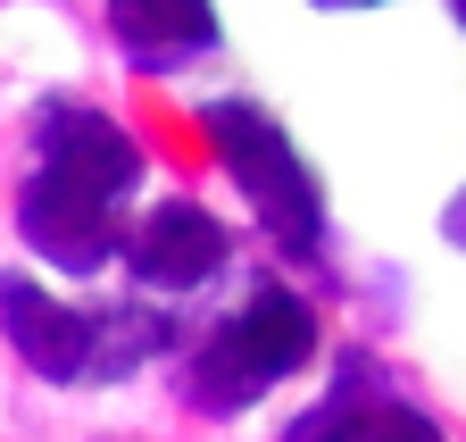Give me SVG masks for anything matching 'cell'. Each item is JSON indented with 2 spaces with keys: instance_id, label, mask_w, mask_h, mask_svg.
<instances>
[{
  "instance_id": "cell-8",
  "label": "cell",
  "mask_w": 466,
  "mask_h": 442,
  "mask_svg": "<svg viewBox=\"0 0 466 442\" xmlns=\"http://www.w3.org/2000/svg\"><path fill=\"white\" fill-rule=\"evenodd\" d=\"M184 317H175L158 293H116V301H92V393L100 384H134L167 359H184Z\"/></svg>"
},
{
  "instance_id": "cell-6",
  "label": "cell",
  "mask_w": 466,
  "mask_h": 442,
  "mask_svg": "<svg viewBox=\"0 0 466 442\" xmlns=\"http://www.w3.org/2000/svg\"><path fill=\"white\" fill-rule=\"evenodd\" d=\"M0 334L42 384L92 393V301H58V293H42L34 267H9L0 275Z\"/></svg>"
},
{
  "instance_id": "cell-13",
  "label": "cell",
  "mask_w": 466,
  "mask_h": 442,
  "mask_svg": "<svg viewBox=\"0 0 466 442\" xmlns=\"http://www.w3.org/2000/svg\"><path fill=\"white\" fill-rule=\"evenodd\" d=\"M441 9H450V26H458V34H466V0H441Z\"/></svg>"
},
{
  "instance_id": "cell-5",
  "label": "cell",
  "mask_w": 466,
  "mask_h": 442,
  "mask_svg": "<svg viewBox=\"0 0 466 442\" xmlns=\"http://www.w3.org/2000/svg\"><path fill=\"white\" fill-rule=\"evenodd\" d=\"M25 150H34V168L67 176V184H84V192H100L116 209H134V192L150 176L142 142L116 126L100 100H84V92H42L34 118H25Z\"/></svg>"
},
{
  "instance_id": "cell-9",
  "label": "cell",
  "mask_w": 466,
  "mask_h": 442,
  "mask_svg": "<svg viewBox=\"0 0 466 442\" xmlns=\"http://www.w3.org/2000/svg\"><path fill=\"white\" fill-rule=\"evenodd\" d=\"M350 375H359V409H367V442H450L441 434V417L425 409V401H408L400 393V384L383 375V359L375 351H359V343H350V351H333Z\"/></svg>"
},
{
  "instance_id": "cell-11",
  "label": "cell",
  "mask_w": 466,
  "mask_h": 442,
  "mask_svg": "<svg viewBox=\"0 0 466 442\" xmlns=\"http://www.w3.org/2000/svg\"><path fill=\"white\" fill-rule=\"evenodd\" d=\"M441 251H458V259H466V184L441 200Z\"/></svg>"
},
{
  "instance_id": "cell-12",
  "label": "cell",
  "mask_w": 466,
  "mask_h": 442,
  "mask_svg": "<svg viewBox=\"0 0 466 442\" xmlns=\"http://www.w3.org/2000/svg\"><path fill=\"white\" fill-rule=\"evenodd\" d=\"M309 9H333V17H359V9H391V0H309Z\"/></svg>"
},
{
  "instance_id": "cell-3",
  "label": "cell",
  "mask_w": 466,
  "mask_h": 442,
  "mask_svg": "<svg viewBox=\"0 0 466 442\" xmlns=\"http://www.w3.org/2000/svg\"><path fill=\"white\" fill-rule=\"evenodd\" d=\"M9 226L25 242L34 267L50 275H67V284H92V275L108 267H126V226H134V209H116L67 176H50V168H25L17 176V200H9Z\"/></svg>"
},
{
  "instance_id": "cell-7",
  "label": "cell",
  "mask_w": 466,
  "mask_h": 442,
  "mask_svg": "<svg viewBox=\"0 0 466 442\" xmlns=\"http://www.w3.org/2000/svg\"><path fill=\"white\" fill-rule=\"evenodd\" d=\"M100 26L116 42V59L134 76H150V84L192 76L200 59L225 50V9L217 0H100Z\"/></svg>"
},
{
  "instance_id": "cell-2",
  "label": "cell",
  "mask_w": 466,
  "mask_h": 442,
  "mask_svg": "<svg viewBox=\"0 0 466 442\" xmlns=\"http://www.w3.org/2000/svg\"><path fill=\"white\" fill-rule=\"evenodd\" d=\"M200 134L217 150L225 184L242 192L250 226L267 234V251L291 259V267H317L333 251V200H325L317 159L291 142V126L250 92H208L200 100Z\"/></svg>"
},
{
  "instance_id": "cell-10",
  "label": "cell",
  "mask_w": 466,
  "mask_h": 442,
  "mask_svg": "<svg viewBox=\"0 0 466 442\" xmlns=\"http://www.w3.org/2000/svg\"><path fill=\"white\" fill-rule=\"evenodd\" d=\"M275 442H367V409H359V375H350V367L333 359L325 393H317L309 409H291Z\"/></svg>"
},
{
  "instance_id": "cell-4",
  "label": "cell",
  "mask_w": 466,
  "mask_h": 442,
  "mask_svg": "<svg viewBox=\"0 0 466 442\" xmlns=\"http://www.w3.org/2000/svg\"><path fill=\"white\" fill-rule=\"evenodd\" d=\"M225 267H233V226L200 192H158L126 226V275H134V293L192 301V293L225 284Z\"/></svg>"
},
{
  "instance_id": "cell-1",
  "label": "cell",
  "mask_w": 466,
  "mask_h": 442,
  "mask_svg": "<svg viewBox=\"0 0 466 442\" xmlns=\"http://www.w3.org/2000/svg\"><path fill=\"white\" fill-rule=\"evenodd\" d=\"M325 351V317L300 284H283V275H250L233 309H217L200 334L184 343L175 359V401L208 426H233L250 417L267 393H283L291 375H309Z\"/></svg>"
}]
</instances>
